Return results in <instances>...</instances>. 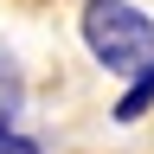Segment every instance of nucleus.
<instances>
[{
	"mask_svg": "<svg viewBox=\"0 0 154 154\" xmlns=\"http://www.w3.org/2000/svg\"><path fill=\"white\" fill-rule=\"evenodd\" d=\"M148 103H154V64H148V71H141V84H135V90H128V96H122V103H116V116H122V122H135V116H141V109H148Z\"/></svg>",
	"mask_w": 154,
	"mask_h": 154,
	"instance_id": "nucleus-3",
	"label": "nucleus"
},
{
	"mask_svg": "<svg viewBox=\"0 0 154 154\" xmlns=\"http://www.w3.org/2000/svg\"><path fill=\"white\" fill-rule=\"evenodd\" d=\"M0 154H38V148L26 141V135H0Z\"/></svg>",
	"mask_w": 154,
	"mask_h": 154,
	"instance_id": "nucleus-4",
	"label": "nucleus"
},
{
	"mask_svg": "<svg viewBox=\"0 0 154 154\" xmlns=\"http://www.w3.org/2000/svg\"><path fill=\"white\" fill-rule=\"evenodd\" d=\"M13 116H19V71H13V58L0 51V135H7Z\"/></svg>",
	"mask_w": 154,
	"mask_h": 154,
	"instance_id": "nucleus-2",
	"label": "nucleus"
},
{
	"mask_svg": "<svg viewBox=\"0 0 154 154\" xmlns=\"http://www.w3.org/2000/svg\"><path fill=\"white\" fill-rule=\"evenodd\" d=\"M84 45L109 71H148L154 64V19L128 0H90L84 7Z\"/></svg>",
	"mask_w": 154,
	"mask_h": 154,
	"instance_id": "nucleus-1",
	"label": "nucleus"
}]
</instances>
